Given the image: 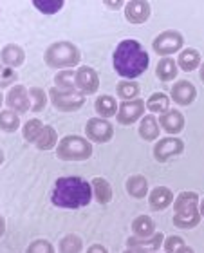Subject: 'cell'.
Masks as SVG:
<instances>
[{
	"label": "cell",
	"mask_w": 204,
	"mask_h": 253,
	"mask_svg": "<svg viewBox=\"0 0 204 253\" xmlns=\"http://www.w3.org/2000/svg\"><path fill=\"white\" fill-rule=\"evenodd\" d=\"M16 80H18V73L15 69L5 67V65L0 63V90L11 89L13 85H16Z\"/></svg>",
	"instance_id": "cell-35"
},
{
	"label": "cell",
	"mask_w": 204,
	"mask_h": 253,
	"mask_svg": "<svg viewBox=\"0 0 204 253\" xmlns=\"http://www.w3.org/2000/svg\"><path fill=\"white\" fill-rule=\"evenodd\" d=\"M170 100L177 107H190L197 100V87L190 80H175L170 89Z\"/></svg>",
	"instance_id": "cell-13"
},
{
	"label": "cell",
	"mask_w": 204,
	"mask_h": 253,
	"mask_svg": "<svg viewBox=\"0 0 204 253\" xmlns=\"http://www.w3.org/2000/svg\"><path fill=\"white\" fill-rule=\"evenodd\" d=\"M130 230L134 237H139V239L152 237L154 233H156V222H154V219L150 215L141 213V215H137L136 219L132 221Z\"/></svg>",
	"instance_id": "cell-23"
},
{
	"label": "cell",
	"mask_w": 204,
	"mask_h": 253,
	"mask_svg": "<svg viewBox=\"0 0 204 253\" xmlns=\"http://www.w3.org/2000/svg\"><path fill=\"white\" fill-rule=\"evenodd\" d=\"M177 67L179 71H184V73H192V71H197L203 63V58H201V53L194 47H186L183 49L181 53L177 54Z\"/></svg>",
	"instance_id": "cell-20"
},
{
	"label": "cell",
	"mask_w": 204,
	"mask_h": 253,
	"mask_svg": "<svg viewBox=\"0 0 204 253\" xmlns=\"http://www.w3.org/2000/svg\"><path fill=\"white\" fill-rule=\"evenodd\" d=\"M5 161V154H4V148L0 147V167H2V163Z\"/></svg>",
	"instance_id": "cell-45"
},
{
	"label": "cell",
	"mask_w": 204,
	"mask_h": 253,
	"mask_svg": "<svg viewBox=\"0 0 204 253\" xmlns=\"http://www.w3.org/2000/svg\"><path fill=\"white\" fill-rule=\"evenodd\" d=\"M179 67L173 58H161L156 65V76L159 82H173L177 80Z\"/></svg>",
	"instance_id": "cell-26"
},
{
	"label": "cell",
	"mask_w": 204,
	"mask_h": 253,
	"mask_svg": "<svg viewBox=\"0 0 204 253\" xmlns=\"http://www.w3.org/2000/svg\"><path fill=\"white\" fill-rule=\"evenodd\" d=\"M199 213H201V217L204 219V197L201 199V203H199Z\"/></svg>",
	"instance_id": "cell-44"
},
{
	"label": "cell",
	"mask_w": 204,
	"mask_h": 253,
	"mask_svg": "<svg viewBox=\"0 0 204 253\" xmlns=\"http://www.w3.org/2000/svg\"><path fill=\"white\" fill-rule=\"evenodd\" d=\"M5 101V96L2 94V90H0V111H2V103Z\"/></svg>",
	"instance_id": "cell-46"
},
{
	"label": "cell",
	"mask_w": 204,
	"mask_h": 253,
	"mask_svg": "<svg viewBox=\"0 0 204 253\" xmlns=\"http://www.w3.org/2000/svg\"><path fill=\"white\" fill-rule=\"evenodd\" d=\"M123 253H148L147 250H143V248H126Z\"/></svg>",
	"instance_id": "cell-42"
},
{
	"label": "cell",
	"mask_w": 204,
	"mask_h": 253,
	"mask_svg": "<svg viewBox=\"0 0 204 253\" xmlns=\"http://www.w3.org/2000/svg\"><path fill=\"white\" fill-rule=\"evenodd\" d=\"M43 62L45 65L56 71H65V69H74L82 62V53L78 45H74L69 40H58L52 42L45 53H43Z\"/></svg>",
	"instance_id": "cell-4"
},
{
	"label": "cell",
	"mask_w": 204,
	"mask_h": 253,
	"mask_svg": "<svg viewBox=\"0 0 204 253\" xmlns=\"http://www.w3.org/2000/svg\"><path fill=\"white\" fill-rule=\"evenodd\" d=\"M63 0H33V7H37L42 15H56L63 9Z\"/></svg>",
	"instance_id": "cell-34"
},
{
	"label": "cell",
	"mask_w": 204,
	"mask_h": 253,
	"mask_svg": "<svg viewBox=\"0 0 204 253\" xmlns=\"http://www.w3.org/2000/svg\"><path fill=\"white\" fill-rule=\"evenodd\" d=\"M0 15H2V5H0Z\"/></svg>",
	"instance_id": "cell-47"
},
{
	"label": "cell",
	"mask_w": 204,
	"mask_h": 253,
	"mask_svg": "<svg viewBox=\"0 0 204 253\" xmlns=\"http://www.w3.org/2000/svg\"><path fill=\"white\" fill-rule=\"evenodd\" d=\"M184 123H186V120H184L183 112L177 111V109H168L164 114L159 116V126L166 132L168 136L181 134L184 130Z\"/></svg>",
	"instance_id": "cell-15"
},
{
	"label": "cell",
	"mask_w": 204,
	"mask_h": 253,
	"mask_svg": "<svg viewBox=\"0 0 204 253\" xmlns=\"http://www.w3.org/2000/svg\"><path fill=\"white\" fill-rule=\"evenodd\" d=\"M43 126H45L43 122L38 120V118H33V120L24 123V125H22V136H24L26 143H33V145H35L37 139L40 137V134H42Z\"/></svg>",
	"instance_id": "cell-32"
},
{
	"label": "cell",
	"mask_w": 204,
	"mask_h": 253,
	"mask_svg": "<svg viewBox=\"0 0 204 253\" xmlns=\"http://www.w3.org/2000/svg\"><path fill=\"white\" fill-rule=\"evenodd\" d=\"M163 241H164V235L161 232H156L152 237L147 239H139L130 235V237L126 239V248H143L147 250L148 253H156L163 246Z\"/></svg>",
	"instance_id": "cell-21"
},
{
	"label": "cell",
	"mask_w": 204,
	"mask_h": 253,
	"mask_svg": "<svg viewBox=\"0 0 204 253\" xmlns=\"http://www.w3.org/2000/svg\"><path fill=\"white\" fill-rule=\"evenodd\" d=\"M145 116H147V100L136 98L132 101H121L120 107H118L116 122L121 126H128L141 122Z\"/></svg>",
	"instance_id": "cell-8"
},
{
	"label": "cell",
	"mask_w": 204,
	"mask_h": 253,
	"mask_svg": "<svg viewBox=\"0 0 204 253\" xmlns=\"http://www.w3.org/2000/svg\"><path fill=\"white\" fill-rule=\"evenodd\" d=\"M184 152V141L177 136H166L157 139L154 145V159L157 163H166L172 158H177Z\"/></svg>",
	"instance_id": "cell-9"
},
{
	"label": "cell",
	"mask_w": 204,
	"mask_h": 253,
	"mask_svg": "<svg viewBox=\"0 0 204 253\" xmlns=\"http://www.w3.org/2000/svg\"><path fill=\"white\" fill-rule=\"evenodd\" d=\"M29 98H31V111L42 112L49 103V94L42 87H31L29 89Z\"/></svg>",
	"instance_id": "cell-33"
},
{
	"label": "cell",
	"mask_w": 204,
	"mask_h": 253,
	"mask_svg": "<svg viewBox=\"0 0 204 253\" xmlns=\"http://www.w3.org/2000/svg\"><path fill=\"white\" fill-rule=\"evenodd\" d=\"M184 47V37L183 33L177 29H166L161 31L154 38L152 42V51L161 56V58H172L175 53H181Z\"/></svg>",
	"instance_id": "cell-6"
},
{
	"label": "cell",
	"mask_w": 204,
	"mask_h": 253,
	"mask_svg": "<svg viewBox=\"0 0 204 253\" xmlns=\"http://www.w3.org/2000/svg\"><path fill=\"white\" fill-rule=\"evenodd\" d=\"M175 253H195V250L192 248V246H188V244H184V246H181Z\"/></svg>",
	"instance_id": "cell-41"
},
{
	"label": "cell",
	"mask_w": 204,
	"mask_h": 253,
	"mask_svg": "<svg viewBox=\"0 0 204 253\" xmlns=\"http://www.w3.org/2000/svg\"><path fill=\"white\" fill-rule=\"evenodd\" d=\"M49 101L58 112H76L85 105L87 96L78 90H58L56 87H51L47 90Z\"/></svg>",
	"instance_id": "cell-7"
},
{
	"label": "cell",
	"mask_w": 204,
	"mask_h": 253,
	"mask_svg": "<svg viewBox=\"0 0 204 253\" xmlns=\"http://www.w3.org/2000/svg\"><path fill=\"white\" fill-rule=\"evenodd\" d=\"M118 100L110 94H100L94 101V111L98 114V118H103V120H110V118H116L118 114Z\"/></svg>",
	"instance_id": "cell-22"
},
{
	"label": "cell",
	"mask_w": 204,
	"mask_h": 253,
	"mask_svg": "<svg viewBox=\"0 0 204 253\" xmlns=\"http://www.w3.org/2000/svg\"><path fill=\"white\" fill-rule=\"evenodd\" d=\"M5 228H7V224H5V217L0 213V239L5 235Z\"/></svg>",
	"instance_id": "cell-40"
},
{
	"label": "cell",
	"mask_w": 204,
	"mask_h": 253,
	"mask_svg": "<svg viewBox=\"0 0 204 253\" xmlns=\"http://www.w3.org/2000/svg\"><path fill=\"white\" fill-rule=\"evenodd\" d=\"M173 201H175V195L168 186H154L148 194V206L154 211L166 210L168 206L173 205Z\"/></svg>",
	"instance_id": "cell-16"
},
{
	"label": "cell",
	"mask_w": 204,
	"mask_h": 253,
	"mask_svg": "<svg viewBox=\"0 0 204 253\" xmlns=\"http://www.w3.org/2000/svg\"><path fill=\"white\" fill-rule=\"evenodd\" d=\"M52 82H54V87L58 90H76V71L74 69L58 71Z\"/></svg>",
	"instance_id": "cell-29"
},
{
	"label": "cell",
	"mask_w": 204,
	"mask_h": 253,
	"mask_svg": "<svg viewBox=\"0 0 204 253\" xmlns=\"http://www.w3.org/2000/svg\"><path fill=\"white\" fill-rule=\"evenodd\" d=\"M5 107L9 109V111L16 112L18 116L22 114H26V112L31 111V98H29V89H27L26 85L22 84H16L13 85L11 89H7L5 92Z\"/></svg>",
	"instance_id": "cell-11"
},
{
	"label": "cell",
	"mask_w": 204,
	"mask_h": 253,
	"mask_svg": "<svg viewBox=\"0 0 204 253\" xmlns=\"http://www.w3.org/2000/svg\"><path fill=\"white\" fill-rule=\"evenodd\" d=\"M92 143L87 139L85 136H78V134H69V136H63L58 143L56 150V158L60 161H87V159L92 158Z\"/></svg>",
	"instance_id": "cell-5"
},
{
	"label": "cell",
	"mask_w": 204,
	"mask_h": 253,
	"mask_svg": "<svg viewBox=\"0 0 204 253\" xmlns=\"http://www.w3.org/2000/svg\"><path fill=\"white\" fill-rule=\"evenodd\" d=\"M26 62V51L18 43H5L4 47L0 49V63L5 67L18 69Z\"/></svg>",
	"instance_id": "cell-17"
},
{
	"label": "cell",
	"mask_w": 204,
	"mask_h": 253,
	"mask_svg": "<svg viewBox=\"0 0 204 253\" xmlns=\"http://www.w3.org/2000/svg\"><path fill=\"white\" fill-rule=\"evenodd\" d=\"M184 244L186 243H184L183 237H179V235H168L163 241V250H164V253H175Z\"/></svg>",
	"instance_id": "cell-37"
},
{
	"label": "cell",
	"mask_w": 204,
	"mask_h": 253,
	"mask_svg": "<svg viewBox=\"0 0 204 253\" xmlns=\"http://www.w3.org/2000/svg\"><path fill=\"white\" fill-rule=\"evenodd\" d=\"M137 132L141 136L143 141H157L161 136V126H159V118L156 114H147L139 122Z\"/></svg>",
	"instance_id": "cell-18"
},
{
	"label": "cell",
	"mask_w": 204,
	"mask_h": 253,
	"mask_svg": "<svg viewBox=\"0 0 204 253\" xmlns=\"http://www.w3.org/2000/svg\"><path fill=\"white\" fill-rule=\"evenodd\" d=\"M94 199L90 181L80 175L58 177L51 190V203L62 210H78L89 206Z\"/></svg>",
	"instance_id": "cell-1"
},
{
	"label": "cell",
	"mask_w": 204,
	"mask_h": 253,
	"mask_svg": "<svg viewBox=\"0 0 204 253\" xmlns=\"http://www.w3.org/2000/svg\"><path fill=\"white\" fill-rule=\"evenodd\" d=\"M116 94L121 101H132L139 98L141 94V85L136 80H121L116 85Z\"/></svg>",
	"instance_id": "cell-27"
},
{
	"label": "cell",
	"mask_w": 204,
	"mask_h": 253,
	"mask_svg": "<svg viewBox=\"0 0 204 253\" xmlns=\"http://www.w3.org/2000/svg\"><path fill=\"white\" fill-rule=\"evenodd\" d=\"M109 9H121V7H125V2H121V0H118V2H109V0H105L103 2Z\"/></svg>",
	"instance_id": "cell-39"
},
{
	"label": "cell",
	"mask_w": 204,
	"mask_h": 253,
	"mask_svg": "<svg viewBox=\"0 0 204 253\" xmlns=\"http://www.w3.org/2000/svg\"><path fill=\"white\" fill-rule=\"evenodd\" d=\"M58 252L60 253H82L83 252V239L76 233H67L65 237L60 239L58 243Z\"/></svg>",
	"instance_id": "cell-30"
},
{
	"label": "cell",
	"mask_w": 204,
	"mask_h": 253,
	"mask_svg": "<svg viewBox=\"0 0 204 253\" xmlns=\"http://www.w3.org/2000/svg\"><path fill=\"white\" fill-rule=\"evenodd\" d=\"M150 65V54L134 38L121 40L112 53V67L123 80H136L147 73Z\"/></svg>",
	"instance_id": "cell-2"
},
{
	"label": "cell",
	"mask_w": 204,
	"mask_h": 253,
	"mask_svg": "<svg viewBox=\"0 0 204 253\" xmlns=\"http://www.w3.org/2000/svg\"><path fill=\"white\" fill-rule=\"evenodd\" d=\"M76 90L85 96H92L100 90V74L94 67L80 65L76 69Z\"/></svg>",
	"instance_id": "cell-12"
},
{
	"label": "cell",
	"mask_w": 204,
	"mask_h": 253,
	"mask_svg": "<svg viewBox=\"0 0 204 253\" xmlns=\"http://www.w3.org/2000/svg\"><path fill=\"white\" fill-rule=\"evenodd\" d=\"M123 13H125L126 22H130L134 26H139V24H145L150 18L152 7L145 0H128V2H125Z\"/></svg>",
	"instance_id": "cell-14"
},
{
	"label": "cell",
	"mask_w": 204,
	"mask_h": 253,
	"mask_svg": "<svg viewBox=\"0 0 204 253\" xmlns=\"http://www.w3.org/2000/svg\"><path fill=\"white\" fill-rule=\"evenodd\" d=\"M22 122L20 116L16 112L9 111V109H2L0 111V130L5 132V134H13L20 128Z\"/></svg>",
	"instance_id": "cell-31"
},
{
	"label": "cell",
	"mask_w": 204,
	"mask_h": 253,
	"mask_svg": "<svg viewBox=\"0 0 204 253\" xmlns=\"http://www.w3.org/2000/svg\"><path fill=\"white\" fill-rule=\"evenodd\" d=\"M58 143H60V137H58L56 128L52 125H45L43 126L42 134L37 139L35 147L40 150V152H49V150H56Z\"/></svg>",
	"instance_id": "cell-25"
},
{
	"label": "cell",
	"mask_w": 204,
	"mask_h": 253,
	"mask_svg": "<svg viewBox=\"0 0 204 253\" xmlns=\"http://www.w3.org/2000/svg\"><path fill=\"white\" fill-rule=\"evenodd\" d=\"M199 80L204 84V62L201 63V67H199Z\"/></svg>",
	"instance_id": "cell-43"
},
{
	"label": "cell",
	"mask_w": 204,
	"mask_h": 253,
	"mask_svg": "<svg viewBox=\"0 0 204 253\" xmlns=\"http://www.w3.org/2000/svg\"><path fill=\"white\" fill-rule=\"evenodd\" d=\"M125 190L132 199H145V197H148V194H150L148 179L141 174L130 175V177L125 181Z\"/></svg>",
	"instance_id": "cell-19"
},
{
	"label": "cell",
	"mask_w": 204,
	"mask_h": 253,
	"mask_svg": "<svg viewBox=\"0 0 204 253\" xmlns=\"http://www.w3.org/2000/svg\"><path fill=\"white\" fill-rule=\"evenodd\" d=\"M85 253H109V250H107V246H103V244L96 243V244H90Z\"/></svg>",
	"instance_id": "cell-38"
},
{
	"label": "cell",
	"mask_w": 204,
	"mask_h": 253,
	"mask_svg": "<svg viewBox=\"0 0 204 253\" xmlns=\"http://www.w3.org/2000/svg\"><path fill=\"white\" fill-rule=\"evenodd\" d=\"M85 137L96 145L109 143L114 137V125L103 118H90L89 122L85 123Z\"/></svg>",
	"instance_id": "cell-10"
},
{
	"label": "cell",
	"mask_w": 204,
	"mask_h": 253,
	"mask_svg": "<svg viewBox=\"0 0 204 253\" xmlns=\"http://www.w3.org/2000/svg\"><path fill=\"white\" fill-rule=\"evenodd\" d=\"M201 197L197 192L184 190L181 194L175 195L173 201V226L179 230H194L199 226L201 213H199Z\"/></svg>",
	"instance_id": "cell-3"
},
{
	"label": "cell",
	"mask_w": 204,
	"mask_h": 253,
	"mask_svg": "<svg viewBox=\"0 0 204 253\" xmlns=\"http://www.w3.org/2000/svg\"><path fill=\"white\" fill-rule=\"evenodd\" d=\"M26 253H56V250L47 239H35L27 244Z\"/></svg>",
	"instance_id": "cell-36"
},
{
	"label": "cell",
	"mask_w": 204,
	"mask_h": 253,
	"mask_svg": "<svg viewBox=\"0 0 204 253\" xmlns=\"http://www.w3.org/2000/svg\"><path fill=\"white\" fill-rule=\"evenodd\" d=\"M170 96L164 94V92H152V94L148 96L147 100V111L150 112V114H164V112L170 109Z\"/></svg>",
	"instance_id": "cell-28"
},
{
	"label": "cell",
	"mask_w": 204,
	"mask_h": 253,
	"mask_svg": "<svg viewBox=\"0 0 204 253\" xmlns=\"http://www.w3.org/2000/svg\"><path fill=\"white\" fill-rule=\"evenodd\" d=\"M90 186H92V195L98 205H109L112 197H114V190L112 185L105 177H94L90 179Z\"/></svg>",
	"instance_id": "cell-24"
}]
</instances>
